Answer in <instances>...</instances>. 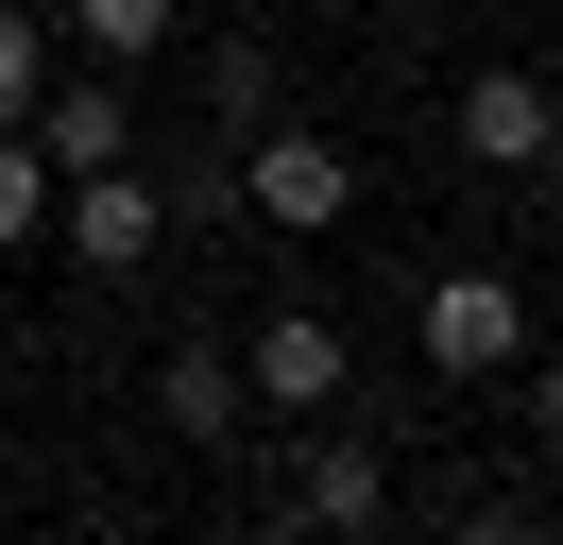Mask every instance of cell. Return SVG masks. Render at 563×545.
<instances>
[{
    "label": "cell",
    "mask_w": 563,
    "mask_h": 545,
    "mask_svg": "<svg viewBox=\"0 0 563 545\" xmlns=\"http://www.w3.org/2000/svg\"><path fill=\"white\" fill-rule=\"evenodd\" d=\"M240 204H256L274 238H324V222L358 204V154H342L324 120H290V102H274V120L240 136Z\"/></svg>",
    "instance_id": "cell-3"
},
{
    "label": "cell",
    "mask_w": 563,
    "mask_h": 545,
    "mask_svg": "<svg viewBox=\"0 0 563 545\" xmlns=\"http://www.w3.org/2000/svg\"><path fill=\"white\" fill-rule=\"evenodd\" d=\"M547 188H563V120H547Z\"/></svg>",
    "instance_id": "cell-14"
},
{
    "label": "cell",
    "mask_w": 563,
    "mask_h": 545,
    "mask_svg": "<svg viewBox=\"0 0 563 545\" xmlns=\"http://www.w3.org/2000/svg\"><path fill=\"white\" fill-rule=\"evenodd\" d=\"M529 443L563 460V358H529Z\"/></svg>",
    "instance_id": "cell-13"
},
{
    "label": "cell",
    "mask_w": 563,
    "mask_h": 545,
    "mask_svg": "<svg viewBox=\"0 0 563 545\" xmlns=\"http://www.w3.org/2000/svg\"><path fill=\"white\" fill-rule=\"evenodd\" d=\"M410 341H427V375H461V392H478V375L529 358V290H512L495 256H444V272L410 290Z\"/></svg>",
    "instance_id": "cell-2"
},
{
    "label": "cell",
    "mask_w": 563,
    "mask_h": 545,
    "mask_svg": "<svg viewBox=\"0 0 563 545\" xmlns=\"http://www.w3.org/2000/svg\"><path fill=\"white\" fill-rule=\"evenodd\" d=\"M547 120H563V86H529V68H478L461 86V154L478 170H547Z\"/></svg>",
    "instance_id": "cell-8"
},
{
    "label": "cell",
    "mask_w": 563,
    "mask_h": 545,
    "mask_svg": "<svg viewBox=\"0 0 563 545\" xmlns=\"http://www.w3.org/2000/svg\"><path fill=\"white\" fill-rule=\"evenodd\" d=\"M52 188H69V170H52L35 136L0 120V256H35V238H52Z\"/></svg>",
    "instance_id": "cell-11"
},
{
    "label": "cell",
    "mask_w": 563,
    "mask_h": 545,
    "mask_svg": "<svg viewBox=\"0 0 563 545\" xmlns=\"http://www.w3.org/2000/svg\"><path fill=\"white\" fill-rule=\"evenodd\" d=\"M52 18H69V34H86L103 68H154V52L188 34V0H52Z\"/></svg>",
    "instance_id": "cell-9"
},
{
    "label": "cell",
    "mask_w": 563,
    "mask_h": 545,
    "mask_svg": "<svg viewBox=\"0 0 563 545\" xmlns=\"http://www.w3.org/2000/svg\"><path fill=\"white\" fill-rule=\"evenodd\" d=\"M18 136H35L52 170H103V154H137V102H120V68H103V86H69V68H52V86H35V120H18Z\"/></svg>",
    "instance_id": "cell-7"
},
{
    "label": "cell",
    "mask_w": 563,
    "mask_h": 545,
    "mask_svg": "<svg viewBox=\"0 0 563 545\" xmlns=\"http://www.w3.org/2000/svg\"><path fill=\"white\" fill-rule=\"evenodd\" d=\"M376 511H393V460L358 426H324L308 460H290V529H376Z\"/></svg>",
    "instance_id": "cell-6"
},
{
    "label": "cell",
    "mask_w": 563,
    "mask_h": 545,
    "mask_svg": "<svg viewBox=\"0 0 563 545\" xmlns=\"http://www.w3.org/2000/svg\"><path fill=\"white\" fill-rule=\"evenodd\" d=\"M240 392L274 409V426H324V409L358 392V341L324 324V307H256V341H240Z\"/></svg>",
    "instance_id": "cell-4"
},
{
    "label": "cell",
    "mask_w": 563,
    "mask_h": 545,
    "mask_svg": "<svg viewBox=\"0 0 563 545\" xmlns=\"http://www.w3.org/2000/svg\"><path fill=\"white\" fill-rule=\"evenodd\" d=\"M154 426L222 460V443L256 426V392H240V341H172V358H154Z\"/></svg>",
    "instance_id": "cell-5"
},
{
    "label": "cell",
    "mask_w": 563,
    "mask_h": 545,
    "mask_svg": "<svg viewBox=\"0 0 563 545\" xmlns=\"http://www.w3.org/2000/svg\"><path fill=\"white\" fill-rule=\"evenodd\" d=\"M274 102H290V68H274V34H222V52H206V120H222V136H256V120H274Z\"/></svg>",
    "instance_id": "cell-10"
},
{
    "label": "cell",
    "mask_w": 563,
    "mask_h": 545,
    "mask_svg": "<svg viewBox=\"0 0 563 545\" xmlns=\"http://www.w3.org/2000/svg\"><path fill=\"white\" fill-rule=\"evenodd\" d=\"M35 86H52V18L0 0V120H35Z\"/></svg>",
    "instance_id": "cell-12"
},
{
    "label": "cell",
    "mask_w": 563,
    "mask_h": 545,
    "mask_svg": "<svg viewBox=\"0 0 563 545\" xmlns=\"http://www.w3.org/2000/svg\"><path fill=\"white\" fill-rule=\"evenodd\" d=\"M52 238L86 256V290H137V272L172 256V188H154L137 154H103V170H69V188H52Z\"/></svg>",
    "instance_id": "cell-1"
}]
</instances>
